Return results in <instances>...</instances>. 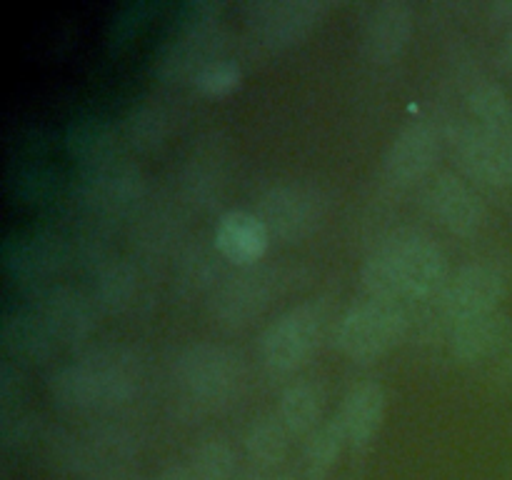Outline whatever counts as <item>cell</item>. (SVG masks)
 Listing matches in <instances>:
<instances>
[{"mask_svg": "<svg viewBox=\"0 0 512 480\" xmlns=\"http://www.w3.org/2000/svg\"><path fill=\"white\" fill-rule=\"evenodd\" d=\"M490 18L498 20V23L512 25V0H495V3L490 5Z\"/></svg>", "mask_w": 512, "mask_h": 480, "instance_id": "cell-36", "label": "cell"}, {"mask_svg": "<svg viewBox=\"0 0 512 480\" xmlns=\"http://www.w3.org/2000/svg\"><path fill=\"white\" fill-rule=\"evenodd\" d=\"M290 430L280 413H265L253 420L245 433V453L260 470H273L288 458Z\"/></svg>", "mask_w": 512, "mask_h": 480, "instance_id": "cell-26", "label": "cell"}, {"mask_svg": "<svg viewBox=\"0 0 512 480\" xmlns=\"http://www.w3.org/2000/svg\"><path fill=\"white\" fill-rule=\"evenodd\" d=\"M25 305L38 313L58 343H83L98 323V305L93 298L70 285H43L28 290Z\"/></svg>", "mask_w": 512, "mask_h": 480, "instance_id": "cell-10", "label": "cell"}, {"mask_svg": "<svg viewBox=\"0 0 512 480\" xmlns=\"http://www.w3.org/2000/svg\"><path fill=\"white\" fill-rule=\"evenodd\" d=\"M505 370L512 375V345H510V353H508V363H505Z\"/></svg>", "mask_w": 512, "mask_h": 480, "instance_id": "cell-39", "label": "cell"}, {"mask_svg": "<svg viewBox=\"0 0 512 480\" xmlns=\"http://www.w3.org/2000/svg\"><path fill=\"white\" fill-rule=\"evenodd\" d=\"M138 268L130 260L105 258L93 270V303L105 313H123L138 295Z\"/></svg>", "mask_w": 512, "mask_h": 480, "instance_id": "cell-25", "label": "cell"}, {"mask_svg": "<svg viewBox=\"0 0 512 480\" xmlns=\"http://www.w3.org/2000/svg\"><path fill=\"white\" fill-rule=\"evenodd\" d=\"M498 63L503 65L505 70L512 73V25L505 30L503 40H500V48H498Z\"/></svg>", "mask_w": 512, "mask_h": 480, "instance_id": "cell-35", "label": "cell"}, {"mask_svg": "<svg viewBox=\"0 0 512 480\" xmlns=\"http://www.w3.org/2000/svg\"><path fill=\"white\" fill-rule=\"evenodd\" d=\"M85 365L98 375L105 405H123L135 398L140 385V360L133 350L120 345L90 348L80 355Z\"/></svg>", "mask_w": 512, "mask_h": 480, "instance_id": "cell-19", "label": "cell"}, {"mask_svg": "<svg viewBox=\"0 0 512 480\" xmlns=\"http://www.w3.org/2000/svg\"><path fill=\"white\" fill-rule=\"evenodd\" d=\"M468 108L483 128L512 133V103L505 88L495 80H480L468 93Z\"/></svg>", "mask_w": 512, "mask_h": 480, "instance_id": "cell-28", "label": "cell"}, {"mask_svg": "<svg viewBox=\"0 0 512 480\" xmlns=\"http://www.w3.org/2000/svg\"><path fill=\"white\" fill-rule=\"evenodd\" d=\"M73 260V245L53 233H20L5 238L0 263L8 278L28 285V290L43 288L55 273Z\"/></svg>", "mask_w": 512, "mask_h": 480, "instance_id": "cell-8", "label": "cell"}, {"mask_svg": "<svg viewBox=\"0 0 512 480\" xmlns=\"http://www.w3.org/2000/svg\"><path fill=\"white\" fill-rule=\"evenodd\" d=\"M360 280H363V288L368 290L370 298L395 300V303H400V298H403V290H400L393 268L378 250L365 260L363 270H360Z\"/></svg>", "mask_w": 512, "mask_h": 480, "instance_id": "cell-31", "label": "cell"}, {"mask_svg": "<svg viewBox=\"0 0 512 480\" xmlns=\"http://www.w3.org/2000/svg\"><path fill=\"white\" fill-rule=\"evenodd\" d=\"M240 80H243L240 65L233 63V60L218 58L195 75V88L208 95V98H223V95H230L238 88Z\"/></svg>", "mask_w": 512, "mask_h": 480, "instance_id": "cell-32", "label": "cell"}, {"mask_svg": "<svg viewBox=\"0 0 512 480\" xmlns=\"http://www.w3.org/2000/svg\"><path fill=\"white\" fill-rule=\"evenodd\" d=\"M170 130V118L165 108L153 103H140L125 115L123 135L133 148L153 150L165 143Z\"/></svg>", "mask_w": 512, "mask_h": 480, "instance_id": "cell-29", "label": "cell"}, {"mask_svg": "<svg viewBox=\"0 0 512 480\" xmlns=\"http://www.w3.org/2000/svg\"><path fill=\"white\" fill-rule=\"evenodd\" d=\"M295 280V273L280 265H245L238 273L218 280L210 295V313L220 325L240 328L248 325L285 293V285Z\"/></svg>", "mask_w": 512, "mask_h": 480, "instance_id": "cell-2", "label": "cell"}, {"mask_svg": "<svg viewBox=\"0 0 512 480\" xmlns=\"http://www.w3.org/2000/svg\"><path fill=\"white\" fill-rule=\"evenodd\" d=\"M410 318L395 300L368 298L350 305L338 325V348L348 358L365 363L393 350L405 338Z\"/></svg>", "mask_w": 512, "mask_h": 480, "instance_id": "cell-4", "label": "cell"}, {"mask_svg": "<svg viewBox=\"0 0 512 480\" xmlns=\"http://www.w3.org/2000/svg\"><path fill=\"white\" fill-rule=\"evenodd\" d=\"M188 468L195 480H235L238 460L228 440L210 438L193 450Z\"/></svg>", "mask_w": 512, "mask_h": 480, "instance_id": "cell-30", "label": "cell"}, {"mask_svg": "<svg viewBox=\"0 0 512 480\" xmlns=\"http://www.w3.org/2000/svg\"><path fill=\"white\" fill-rule=\"evenodd\" d=\"M190 260H193V263H190V268H193V273H190L188 283H198V278H200V275H203V273L198 275V263H195V260H198V253H195ZM200 270H205V273H213V263H210L208 255H205V253H200ZM203 278H205V275H203Z\"/></svg>", "mask_w": 512, "mask_h": 480, "instance_id": "cell-38", "label": "cell"}, {"mask_svg": "<svg viewBox=\"0 0 512 480\" xmlns=\"http://www.w3.org/2000/svg\"><path fill=\"white\" fill-rule=\"evenodd\" d=\"M25 393V373L18 363L5 358L0 363V405L3 410H20V400Z\"/></svg>", "mask_w": 512, "mask_h": 480, "instance_id": "cell-33", "label": "cell"}, {"mask_svg": "<svg viewBox=\"0 0 512 480\" xmlns=\"http://www.w3.org/2000/svg\"><path fill=\"white\" fill-rule=\"evenodd\" d=\"M450 140L470 178L490 188L512 183V133H495L480 123H458L450 128Z\"/></svg>", "mask_w": 512, "mask_h": 480, "instance_id": "cell-9", "label": "cell"}, {"mask_svg": "<svg viewBox=\"0 0 512 480\" xmlns=\"http://www.w3.org/2000/svg\"><path fill=\"white\" fill-rule=\"evenodd\" d=\"M145 180L135 165L115 160L103 168L83 170L78 195L95 210H123L143 198Z\"/></svg>", "mask_w": 512, "mask_h": 480, "instance_id": "cell-16", "label": "cell"}, {"mask_svg": "<svg viewBox=\"0 0 512 480\" xmlns=\"http://www.w3.org/2000/svg\"><path fill=\"white\" fill-rule=\"evenodd\" d=\"M50 398L65 410H95L105 408L100 380L83 360L63 365L48 378Z\"/></svg>", "mask_w": 512, "mask_h": 480, "instance_id": "cell-23", "label": "cell"}, {"mask_svg": "<svg viewBox=\"0 0 512 480\" xmlns=\"http://www.w3.org/2000/svg\"><path fill=\"white\" fill-rule=\"evenodd\" d=\"M385 410H388V393L380 383H360L345 395L343 408L338 410L343 428L348 433V443L353 448H365L370 440L378 435L380 425L385 420Z\"/></svg>", "mask_w": 512, "mask_h": 480, "instance_id": "cell-21", "label": "cell"}, {"mask_svg": "<svg viewBox=\"0 0 512 480\" xmlns=\"http://www.w3.org/2000/svg\"><path fill=\"white\" fill-rule=\"evenodd\" d=\"M348 445V433L343 428V420L335 413L333 418L325 420L305 445V473L308 480H325L330 470L338 463L340 453Z\"/></svg>", "mask_w": 512, "mask_h": 480, "instance_id": "cell-27", "label": "cell"}, {"mask_svg": "<svg viewBox=\"0 0 512 480\" xmlns=\"http://www.w3.org/2000/svg\"><path fill=\"white\" fill-rule=\"evenodd\" d=\"M215 3H193L183 20L180 33L165 45L158 60V73L168 80L198 75L208 63H213L215 48Z\"/></svg>", "mask_w": 512, "mask_h": 480, "instance_id": "cell-11", "label": "cell"}, {"mask_svg": "<svg viewBox=\"0 0 512 480\" xmlns=\"http://www.w3.org/2000/svg\"><path fill=\"white\" fill-rule=\"evenodd\" d=\"M325 388L318 380H295L280 393L278 413L290 435H313L325 410Z\"/></svg>", "mask_w": 512, "mask_h": 480, "instance_id": "cell-24", "label": "cell"}, {"mask_svg": "<svg viewBox=\"0 0 512 480\" xmlns=\"http://www.w3.org/2000/svg\"><path fill=\"white\" fill-rule=\"evenodd\" d=\"M0 345L13 363H45L53 358L58 340L30 305L8 308L0 320Z\"/></svg>", "mask_w": 512, "mask_h": 480, "instance_id": "cell-17", "label": "cell"}, {"mask_svg": "<svg viewBox=\"0 0 512 480\" xmlns=\"http://www.w3.org/2000/svg\"><path fill=\"white\" fill-rule=\"evenodd\" d=\"M510 335L512 323L508 315L493 310L455 323L450 333V350L460 363H478L500 353L510 343Z\"/></svg>", "mask_w": 512, "mask_h": 480, "instance_id": "cell-20", "label": "cell"}, {"mask_svg": "<svg viewBox=\"0 0 512 480\" xmlns=\"http://www.w3.org/2000/svg\"><path fill=\"white\" fill-rule=\"evenodd\" d=\"M378 253L388 260L398 278L403 298H440L450 280L448 258L435 240L418 230H395L385 238Z\"/></svg>", "mask_w": 512, "mask_h": 480, "instance_id": "cell-3", "label": "cell"}, {"mask_svg": "<svg viewBox=\"0 0 512 480\" xmlns=\"http://www.w3.org/2000/svg\"><path fill=\"white\" fill-rule=\"evenodd\" d=\"M328 195L310 183H278L258 198V215L270 238L303 243L328 218Z\"/></svg>", "mask_w": 512, "mask_h": 480, "instance_id": "cell-6", "label": "cell"}, {"mask_svg": "<svg viewBox=\"0 0 512 480\" xmlns=\"http://www.w3.org/2000/svg\"><path fill=\"white\" fill-rule=\"evenodd\" d=\"M328 8V3L318 0H255L245 10V18L260 45L283 50L308 38Z\"/></svg>", "mask_w": 512, "mask_h": 480, "instance_id": "cell-7", "label": "cell"}, {"mask_svg": "<svg viewBox=\"0 0 512 480\" xmlns=\"http://www.w3.org/2000/svg\"><path fill=\"white\" fill-rule=\"evenodd\" d=\"M425 203L433 210L435 218L460 238L478 233L485 220L483 200L455 173L435 175L425 190Z\"/></svg>", "mask_w": 512, "mask_h": 480, "instance_id": "cell-14", "label": "cell"}, {"mask_svg": "<svg viewBox=\"0 0 512 480\" xmlns=\"http://www.w3.org/2000/svg\"><path fill=\"white\" fill-rule=\"evenodd\" d=\"M415 28V10L405 0H383L370 8L363 28V48L373 63H393L408 48Z\"/></svg>", "mask_w": 512, "mask_h": 480, "instance_id": "cell-15", "label": "cell"}, {"mask_svg": "<svg viewBox=\"0 0 512 480\" xmlns=\"http://www.w3.org/2000/svg\"><path fill=\"white\" fill-rule=\"evenodd\" d=\"M158 480H195V475L190 473L188 465H168Z\"/></svg>", "mask_w": 512, "mask_h": 480, "instance_id": "cell-37", "label": "cell"}, {"mask_svg": "<svg viewBox=\"0 0 512 480\" xmlns=\"http://www.w3.org/2000/svg\"><path fill=\"white\" fill-rule=\"evenodd\" d=\"M180 385L195 400L220 405L233 400L245 383V360L228 345L193 343L175 360Z\"/></svg>", "mask_w": 512, "mask_h": 480, "instance_id": "cell-5", "label": "cell"}, {"mask_svg": "<svg viewBox=\"0 0 512 480\" xmlns=\"http://www.w3.org/2000/svg\"><path fill=\"white\" fill-rule=\"evenodd\" d=\"M235 480H255V478L250 473H245V475H240V478H235Z\"/></svg>", "mask_w": 512, "mask_h": 480, "instance_id": "cell-40", "label": "cell"}, {"mask_svg": "<svg viewBox=\"0 0 512 480\" xmlns=\"http://www.w3.org/2000/svg\"><path fill=\"white\" fill-rule=\"evenodd\" d=\"M505 293H508V275L498 265L478 260V263L463 265L458 273L450 275L448 285L440 295V305L448 318L460 323L465 318L498 310Z\"/></svg>", "mask_w": 512, "mask_h": 480, "instance_id": "cell-12", "label": "cell"}, {"mask_svg": "<svg viewBox=\"0 0 512 480\" xmlns=\"http://www.w3.org/2000/svg\"><path fill=\"white\" fill-rule=\"evenodd\" d=\"M215 250L230 263L255 265L260 263L270 245V233L263 220L248 210H228L215 225Z\"/></svg>", "mask_w": 512, "mask_h": 480, "instance_id": "cell-18", "label": "cell"}, {"mask_svg": "<svg viewBox=\"0 0 512 480\" xmlns=\"http://www.w3.org/2000/svg\"><path fill=\"white\" fill-rule=\"evenodd\" d=\"M145 10H148V3H133L130 8H125L123 13L118 15V20H115V30H118L115 43H123L128 35H133V30L143 23Z\"/></svg>", "mask_w": 512, "mask_h": 480, "instance_id": "cell-34", "label": "cell"}, {"mask_svg": "<svg viewBox=\"0 0 512 480\" xmlns=\"http://www.w3.org/2000/svg\"><path fill=\"white\" fill-rule=\"evenodd\" d=\"M443 148V133L430 120L405 125L390 143L383 160V175L393 188H410L428 178Z\"/></svg>", "mask_w": 512, "mask_h": 480, "instance_id": "cell-13", "label": "cell"}, {"mask_svg": "<svg viewBox=\"0 0 512 480\" xmlns=\"http://www.w3.org/2000/svg\"><path fill=\"white\" fill-rule=\"evenodd\" d=\"M273 480H295L293 475H278V478H273Z\"/></svg>", "mask_w": 512, "mask_h": 480, "instance_id": "cell-41", "label": "cell"}, {"mask_svg": "<svg viewBox=\"0 0 512 480\" xmlns=\"http://www.w3.org/2000/svg\"><path fill=\"white\" fill-rule=\"evenodd\" d=\"M65 150L83 170L103 168L115 163L120 150V138L113 125L100 118H75L65 128Z\"/></svg>", "mask_w": 512, "mask_h": 480, "instance_id": "cell-22", "label": "cell"}, {"mask_svg": "<svg viewBox=\"0 0 512 480\" xmlns=\"http://www.w3.org/2000/svg\"><path fill=\"white\" fill-rule=\"evenodd\" d=\"M328 303L323 298L305 300L280 313L260 335V358L275 375L303 368L320 348L328 325Z\"/></svg>", "mask_w": 512, "mask_h": 480, "instance_id": "cell-1", "label": "cell"}]
</instances>
